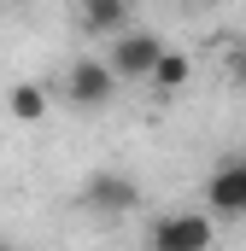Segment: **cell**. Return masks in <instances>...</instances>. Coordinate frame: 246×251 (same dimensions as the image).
Returning a JSON list of instances; mask_svg holds the SVG:
<instances>
[{"label":"cell","instance_id":"obj_4","mask_svg":"<svg viewBox=\"0 0 246 251\" xmlns=\"http://www.w3.org/2000/svg\"><path fill=\"white\" fill-rule=\"evenodd\" d=\"M205 204H211L205 216H217V222H246V152L211 170V181H205Z\"/></svg>","mask_w":246,"mask_h":251},{"label":"cell","instance_id":"obj_9","mask_svg":"<svg viewBox=\"0 0 246 251\" xmlns=\"http://www.w3.org/2000/svg\"><path fill=\"white\" fill-rule=\"evenodd\" d=\"M12 6H30V0H12Z\"/></svg>","mask_w":246,"mask_h":251},{"label":"cell","instance_id":"obj_3","mask_svg":"<svg viewBox=\"0 0 246 251\" xmlns=\"http://www.w3.org/2000/svg\"><path fill=\"white\" fill-rule=\"evenodd\" d=\"M112 94H118V76L106 59H76L64 70V100L76 111H100V105H112Z\"/></svg>","mask_w":246,"mask_h":251},{"label":"cell","instance_id":"obj_2","mask_svg":"<svg viewBox=\"0 0 246 251\" xmlns=\"http://www.w3.org/2000/svg\"><path fill=\"white\" fill-rule=\"evenodd\" d=\"M158 53H164V41H158L153 29H118V35H112L106 64H112V76H118V82H147V76H153V64H158Z\"/></svg>","mask_w":246,"mask_h":251},{"label":"cell","instance_id":"obj_1","mask_svg":"<svg viewBox=\"0 0 246 251\" xmlns=\"http://www.w3.org/2000/svg\"><path fill=\"white\" fill-rule=\"evenodd\" d=\"M217 246V222L205 210H170L147 228V251H211Z\"/></svg>","mask_w":246,"mask_h":251},{"label":"cell","instance_id":"obj_5","mask_svg":"<svg viewBox=\"0 0 246 251\" xmlns=\"http://www.w3.org/2000/svg\"><path fill=\"white\" fill-rule=\"evenodd\" d=\"M82 204H88L94 216H129V210L141 204V181L123 176V170H100V176L82 181Z\"/></svg>","mask_w":246,"mask_h":251},{"label":"cell","instance_id":"obj_6","mask_svg":"<svg viewBox=\"0 0 246 251\" xmlns=\"http://www.w3.org/2000/svg\"><path fill=\"white\" fill-rule=\"evenodd\" d=\"M76 18L88 35H118L135 18V0H76Z\"/></svg>","mask_w":246,"mask_h":251},{"label":"cell","instance_id":"obj_7","mask_svg":"<svg viewBox=\"0 0 246 251\" xmlns=\"http://www.w3.org/2000/svg\"><path fill=\"white\" fill-rule=\"evenodd\" d=\"M6 111H12L18 123H41V117H47V88H41V82H18V88L6 94Z\"/></svg>","mask_w":246,"mask_h":251},{"label":"cell","instance_id":"obj_8","mask_svg":"<svg viewBox=\"0 0 246 251\" xmlns=\"http://www.w3.org/2000/svg\"><path fill=\"white\" fill-rule=\"evenodd\" d=\"M187 76H193V59H187V53H176V47H164V53H158V64H153V76H147V82L170 94V88H182Z\"/></svg>","mask_w":246,"mask_h":251}]
</instances>
